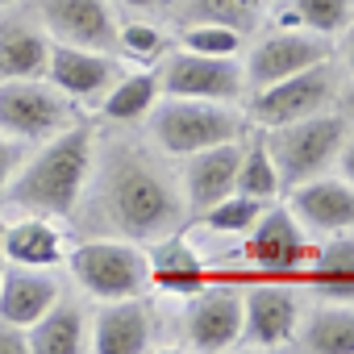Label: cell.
I'll return each instance as SVG.
<instances>
[{
	"mask_svg": "<svg viewBox=\"0 0 354 354\" xmlns=\"http://www.w3.org/2000/svg\"><path fill=\"white\" fill-rule=\"evenodd\" d=\"M92 184H96L100 217L109 221V230L138 246L175 234L188 217L180 180H171L142 150H125V146L113 150L104 162H96Z\"/></svg>",
	"mask_w": 354,
	"mask_h": 354,
	"instance_id": "6da1fadb",
	"label": "cell"
},
{
	"mask_svg": "<svg viewBox=\"0 0 354 354\" xmlns=\"http://www.w3.org/2000/svg\"><path fill=\"white\" fill-rule=\"evenodd\" d=\"M92 171H96V138L88 125H67L63 133L46 138L42 150L13 175V184L5 188L9 205H17L21 213H38V217H71L80 209V201L92 188Z\"/></svg>",
	"mask_w": 354,
	"mask_h": 354,
	"instance_id": "7a4b0ae2",
	"label": "cell"
},
{
	"mask_svg": "<svg viewBox=\"0 0 354 354\" xmlns=\"http://www.w3.org/2000/svg\"><path fill=\"white\" fill-rule=\"evenodd\" d=\"M150 138L162 154L188 158L196 150H209L217 142H234L246 129V117L225 100H192V96H158L146 113Z\"/></svg>",
	"mask_w": 354,
	"mask_h": 354,
	"instance_id": "3957f363",
	"label": "cell"
},
{
	"mask_svg": "<svg viewBox=\"0 0 354 354\" xmlns=\"http://www.w3.org/2000/svg\"><path fill=\"white\" fill-rule=\"evenodd\" d=\"M350 125L342 113H317V117H300V121H288V125H271L263 129V142H267V154L279 171V184L283 192L313 180V175H325L333 162H337V150L346 142Z\"/></svg>",
	"mask_w": 354,
	"mask_h": 354,
	"instance_id": "277c9868",
	"label": "cell"
},
{
	"mask_svg": "<svg viewBox=\"0 0 354 354\" xmlns=\"http://www.w3.org/2000/svg\"><path fill=\"white\" fill-rule=\"evenodd\" d=\"M63 259H67L75 283L96 300H125V296H142L150 288L146 250L129 238H92V242L71 246Z\"/></svg>",
	"mask_w": 354,
	"mask_h": 354,
	"instance_id": "5b68a950",
	"label": "cell"
},
{
	"mask_svg": "<svg viewBox=\"0 0 354 354\" xmlns=\"http://www.w3.org/2000/svg\"><path fill=\"white\" fill-rule=\"evenodd\" d=\"M75 125V100H67L46 75L0 80V133L26 142H46Z\"/></svg>",
	"mask_w": 354,
	"mask_h": 354,
	"instance_id": "8992f818",
	"label": "cell"
},
{
	"mask_svg": "<svg viewBox=\"0 0 354 354\" xmlns=\"http://www.w3.org/2000/svg\"><path fill=\"white\" fill-rule=\"evenodd\" d=\"M337 71L333 63H313L288 80H275L267 88H254L250 92V109H246V121L271 129V125H288V121H300V117H317V113H329L333 100H337Z\"/></svg>",
	"mask_w": 354,
	"mask_h": 354,
	"instance_id": "52a82bcc",
	"label": "cell"
},
{
	"mask_svg": "<svg viewBox=\"0 0 354 354\" xmlns=\"http://www.w3.org/2000/svg\"><path fill=\"white\" fill-rule=\"evenodd\" d=\"M162 96H192V100H225L238 104L246 96V71L238 55H196V50H171L158 63Z\"/></svg>",
	"mask_w": 354,
	"mask_h": 354,
	"instance_id": "ba28073f",
	"label": "cell"
},
{
	"mask_svg": "<svg viewBox=\"0 0 354 354\" xmlns=\"http://www.w3.org/2000/svg\"><path fill=\"white\" fill-rule=\"evenodd\" d=\"M325 59H333V38L313 34L304 26H296V30H279L275 26V34L263 38V42H254L250 55H246V63H242L246 92L267 88L275 80H288V75H296V71H304L313 63H325Z\"/></svg>",
	"mask_w": 354,
	"mask_h": 354,
	"instance_id": "9c48e42d",
	"label": "cell"
},
{
	"mask_svg": "<svg viewBox=\"0 0 354 354\" xmlns=\"http://www.w3.org/2000/svg\"><path fill=\"white\" fill-rule=\"evenodd\" d=\"M242 337V288L201 283L184 304V342L188 350H234Z\"/></svg>",
	"mask_w": 354,
	"mask_h": 354,
	"instance_id": "30bf717a",
	"label": "cell"
},
{
	"mask_svg": "<svg viewBox=\"0 0 354 354\" xmlns=\"http://www.w3.org/2000/svg\"><path fill=\"white\" fill-rule=\"evenodd\" d=\"M300 321V296L288 283L259 279L242 292V346L250 350H283L292 346Z\"/></svg>",
	"mask_w": 354,
	"mask_h": 354,
	"instance_id": "8fae6325",
	"label": "cell"
},
{
	"mask_svg": "<svg viewBox=\"0 0 354 354\" xmlns=\"http://www.w3.org/2000/svg\"><path fill=\"white\" fill-rule=\"evenodd\" d=\"M242 242H246L242 254L267 275H292L313 254V238L300 230V221L288 213V205H267L259 213V221L242 234Z\"/></svg>",
	"mask_w": 354,
	"mask_h": 354,
	"instance_id": "7c38bea8",
	"label": "cell"
},
{
	"mask_svg": "<svg viewBox=\"0 0 354 354\" xmlns=\"http://www.w3.org/2000/svg\"><path fill=\"white\" fill-rule=\"evenodd\" d=\"M121 75V55L109 50H88V46H67V42H50V59H46V80L75 104L96 109L104 100V92L117 84Z\"/></svg>",
	"mask_w": 354,
	"mask_h": 354,
	"instance_id": "4fadbf2b",
	"label": "cell"
},
{
	"mask_svg": "<svg viewBox=\"0 0 354 354\" xmlns=\"http://www.w3.org/2000/svg\"><path fill=\"white\" fill-rule=\"evenodd\" d=\"M34 13L50 42L117 55V17L109 0H38Z\"/></svg>",
	"mask_w": 354,
	"mask_h": 354,
	"instance_id": "5bb4252c",
	"label": "cell"
},
{
	"mask_svg": "<svg viewBox=\"0 0 354 354\" xmlns=\"http://www.w3.org/2000/svg\"><path fill=\"white\" fill-rule=\"evenodd\" d=\"M288 213L300 221L308 238H329L354 230V184L333 180V175H313V180L288 188Z\"/></svg>",
	"mask_w": 354,
	"mask_h": 354,
	"instance_id": "9a60e30c",
	"label": "cell"
},
{
	"mask_svg": "<svg viewBox=\"0 0 354 354\" xmlns=\"http://www.w3.org/2000/svg\"><path fill=\"white\" fill-rule=\"evenodd\" d=\"M238 158H242V138L234 142H217L209 150H196L184 158L180 171V192L188 213H205L209 205H217L221 196L234 192V175H238Z\"/></svg>",
	"mask_w": 354,
	"mask_h": 354,
	"instance_id": "2e32d148",
	"label": "cell"
},
{
	"mask_svg": "<svg viewBox=\"0 0 354 354\" xmlns=\"http://www.w3.org/2000/svg\"><path fill=\"white\" fill-rule=\"evenodd\" d=\"M154 346V313L142 296L100 300L92 321V350L96 354H142Z\"/></svg>",
	"mask_w": 354,
	"mask_h": 354,
	"instance_id": "e0dca14e",
	"label": "cell"
},
{
	"mask_svg": "<svg viewBox=\"0 0 354 354\" xmlns=\"http://www.w3.org/2000/svg\"><path fill=\"white\" fill-rule=\"evenodd\" d=\"M59 296L63 283L50 267H0V321L30 329Z\"/></svg>",
	"mask_w": 354,
	"mask_h": 354,
	"instance_id": "ac0fdd59",
	"label": "cell"
},
{
	"mask_svg": "<svg viewBox=\"0 0 354 354\" xmlns=\"http://www.w3.org/2000/svg\"><path fill=\"white\" fill-rule=\"evenodd\" d=\"M146 275L158 292H171V296H192L201 283H209V267L201 250L180 230L146 242Z\"/></svg>",
	"mask_w": 354,
	"mask_h": 354,
	"instance_id": "d6986e66",
	"label": "cell"
},
{
	"mask_svg": "<svg viewBox=\"0 0 354 354\" xmlns=\"http://www.w3.org/2000/svg\"><path fill=\"white\" fill-rule=\"evenodd\" d=\"M300 271H304V283L317 292V300L354 304V238L350 234H329L321 246H313Z\"/></svg>",
	"mask_w": 354,
	"mask_h": 354,
	"instance_id": "ffe728a7",
	"label": "cell"
},
{
	"mask_svg": "<svg viewBox=\"0 0 354 354\" xmlns=\"http://www.w3.org/2000/svg\"><path fill=\"white\" fill-rule=\"evenodd\" d=\"M67 254L63 234L55 230V217L21 213L17 221H5V242H0V259L17 267H59Z\"/></svg>",
	"mask_w": 354,
	"mask_h": 354,
	"instance_id": "44dd1931",
	"label": "cell"
},
{
	"mask_svg": "<svg viewBox=\"0 0 354 354\" xmlns=\"http://www.w3.org/2000/svg\"><path fill=\"white\" fill-rule=\"evenodd\" d=\"M26 333H30V350L34 354H84V350H92L88 313L75 300H67V296H59Z\"/></svg>",
	"mask_w": 354,
	"mask_h": 354,
	"instance_id": "7402d4cb",
	"label": "cell"
},
{
	"mask_svg": "<svg viewBox=\"0 0 354 354\" xmlns=\"http://www.w3.org/2000/svg\"><path fill=\"white\" fill-rule=\"evenodd\" d=\"M50 34L38 21L9 17L0 21V80H34L46 75Z\"/></svg>",
	"mask_w": 354,
	"mask_h": 354,
	"instance_id": "603a6c76",
	"label": "cell"
},
{
	"mask_svg": "<svg viewBox=\"0 0 354 354\" xmlns=\"http://www.w3.org/2000/svg\"><path fill=\"white\" fill-rule=\"evenodd\" d=\"M292 346L308 354H354V304L321 300L308 317L296 321Z\"/></svg>",
	"mask_w": 354,
	"mask_h": 354,
	"instance_id": "cb8c5ba5",
	"label": "cell"
},
{
	"mask_svg": "<svg viewBox=\"0 0 354 354\" xmlns=\"http://www.w3.org/2000/svg\"><path fill=\"white\" fill-rule=\"evenodd\" d=\"M158 96H162L158 67H146V71H121L117 84L104 92V100H100L96 109H100L104 121L129 125V121H146V113L154 109Z\"/></svg>",
	"mask_w": 354,
	"mask_h": 354,
	"instance_id": "d4e9b609",
	"label": "cell"
},
{
	"mask_svg": "<svg viewBox=\"0 0 354 354\" xmlns=\"http://www.w3.org/2000/svg\"><path fill=\"white\" fill-rule=\"evenodd\" d=\"M234 192L259 201V205H275L283 184H279V171L267 154V142L263 133L259 138H246L242 142V158H238V175H234Z\"/></svg>",
	"mask_w": 354,
	"mask_h": 354,
	"instance_id": "484cf974",
	"label": "cell"
},
{
	"mask_svg": "<svg viewBox=\"0 0 354 354\" xmlns=\"http://www.w3.org/2000/svg\"><path fill=\"white\" fill-rule=\"evenodd\" d=\"M263 209H267V205H259V201H250V196H242V192H230V196H221L217 205H209V209L196 213V217H201V225H209L213 234H234V238H242V234L259 221Z\"/></svg>",
	"mask_w": 354,
	"mask_h": 354,
	"instance_id": "4316f807",
	"label": "cell"
},
{
	"mask_svg": "<svg viewBox=\"0 0 354 354\" xmlns=\"http://www.w3.org/2000/svg\"><path fill=\"white\" fill-rule=\"evenodd\" d=\"M288 5L304 30L325 34V38H337L354 17V0H288Z\"/></svg>",
	"mask_w": 354,
	"mask_h": 354,
	"instance_id": "83f0119b",
	"label": "cell"
},
{
	"mask_svg": "<svg viewBox=\"0 0 354 354\" xmlns=\"http://www.w3.org/2000/svg\"><path fill=\"white\" fill-rule=\"evenodd\" d=\"M180 46L196 55H238L242 50V30L217 26V21H188L180 30Z\"/></svg>",
	"mask_w": 354,
	"mask_h": 354,
	"instance_id": "f1b7e54d",
	"label": "cell"
},
{
	"mask_svg": "<svg viewBox=\"0 0 354 354\" xmlns=\"http://www.w3.org/2000/svg\"><path fill=\"white\" fill-rule=\"evenodd\" d=\"M162 46H167L162 30H154V26H146V21H125V26H117V55H121V59L154 63V59H162Z\"/></svg>",
	"mask_w": 354,
	"mask_h": 354,
	"instance_id": "f546056e",
	"label": "cell"
},
{
	"mask_svg": "<svg viewBox=\"0 0 354 354\" xmlns=\"http://www.w3.org/2000/svg\"><path fill=\"white\" fill-rule=\"evenodd\" d=\"M254 0H196L192 5V17L196 21H217V26H234V30H246L254 21Z\"/></svg>",
	"mask_w": 354,
	"mask_h": 354,
	"instance_id": "4dcf8cb0",
	"label": "cell"
},
{
	"mask_svg": "<svg viewBox=\"0 0 354 354\" xmlns=\"http://www.w3.org/2000/svg\"><path fill=\"white\" fill-rule=\"evenodd\" d=\"M21 142L17 138H9V133H0V196H5V188L13 184V175H17V167H21Z\"/></svg>",
	"mask_w": 354,
	"mask_h": 354,
	"instance_id": "1f68e13d",
	"label": "cell"
},
{
	"mask_svg": "<svg viewBox=\"0 0 354 354\" xmlns=\"http://www.w3.org/2000/svg\"><path fill=\"white\" fill-rule=\"evenodd\" d=\"M0 354H30V333L13 321H0Z\"/></svg>",
	"mask_w": 354,
	"mask_h": 354,
	"instance_id": "d6a6232c",
	"label": "cell"
},
{
	"mask_svg": "<svg viewBox=\"0 0 354 354\" xmlns=\"http://www.w3.org/2000/svg\"><path fill=\"white\" fill-rule=\"evenodd\" d=\"M333 167H342V180H346V184H354V125H350V133H346V142H342Z\"/></svg>",
	"mask_w": 354,
	"mask_h": 354,
	"instance_id": "836d02e7",
	"label": "cell"
},
{
	"mask_svg": "<svg viewBox=\"0 0 354 354\" xmlns=\"http://www.w3.org/2000/svg\"><path fill=\"white\" fill-rule=\"evenodd\" d=\"M337 59H342V67L354 75V17H350V26L337 34Z\"/></svg>",
	"mask_w": 354,
	"mask_h": 354,
	"instance_id": "e575fe53",
	"label": "cell"
},
{
	"mask_svg": "<svg viewBox=\"0 0 354 354\" xmlns=\"http://www.w3.org/2000/svg\"><path fill=\"white\" fill-rule=\"evenodd\" d=\"M333 104H337V113L346 117V125H354V80L337 88V100H333Z\"/></svg>",
	"mask_w": 354,
	"mask_h": 354,
	"instance_id": "d590c367",
	"label": "cell"
},
{
	"mask_svg": "<svg viewBox=\"0 0 354 354\" xmlns=\"http://www.w3.org/2000/svg\"><path fill=\"white\" fill-rule=\"evenodd\" d=\"M117 5H125L129 13H154V9L162 5V0H117Z\"/></svg>",
	"mask_w": 354,
	"mask_h": 354,
	"instance_id": "8d00e7d4",
	"label": "cell"
},
{
	"mask_svg": "<svg viewBox=\"0 0 354 354\" xmlns=\"http://www.w3.org/2000/svg\"><path fill=\"white\" fill-rule=\"evenodd\" d=\"M9 5H17V0H0V9H9Z\"/></svg>",
	"mask_w": 354,
	"mask_h": 354,
	"instance_id": "74e56055",
	"label": "cell"
},
{
	"mask_svg": "<svg viewBox=\"0 0 354 354\" xmlns=\"http://www.w3.org/2000/svg\"><path fill=\"white\" fill-rule=\"evenodd\" d=\"M254 5H275V0H254Z\"/></svg>",
	"mask_w": 354,
	"mask_h": 354,
	"instance_id": "f35d334b",
	"label": "cell"
},
{
	"mask_svg": "<svg viewBox=\"0 0 354 354\" xmlns=\"http://www.w3.org/2000/svg\"><path fill=\"white\" fill-rule=\"evenodd\" d=\"M0 242H5V221H0Z\"/></svg>",
	"mask_w": 354,
	"mask_h": 354,
	"instance_id": "ab89813d",
	"label": "cell"
}]
</instances>
